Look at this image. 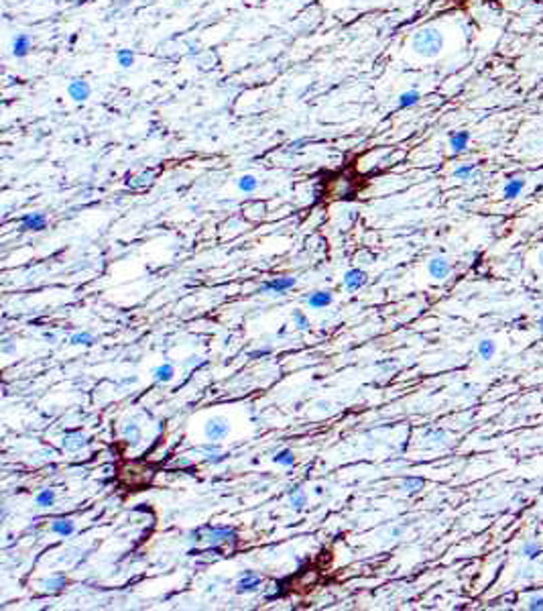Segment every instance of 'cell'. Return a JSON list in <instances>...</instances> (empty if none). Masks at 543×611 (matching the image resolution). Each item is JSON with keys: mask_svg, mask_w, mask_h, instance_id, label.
I'll use <instances>...</instances> for the list:
<instances>
[{"mask_svg": "<svg viewBox=\"0 0 543 611\" xmlns=\"http://www.w3.org/2000/svg\"><path fill=\"white\" fill-rule=\"evenodd\" d=\"M124 436L128 438L130 444H137V442L141 440V428H139L137 424H128V426L124 428Z\"/></svg>", "mask_w": 543, "mask_h": 611, "instance_id": "cell-27", "label": "cell"}, {"mask_svg": "<svg viewBox=\"0 0 543 611\" xmlns=\"http://www.w3.org/2000/svg\"><path fill=\"white\" fill-rule=\"evenodd\" d=\"M366 283V273L362 271V269H350V271H346V275H344V286H346V290H350V292H356V290H360L362 286Z\"/></svg>", "mask_w": 543, "mask_h": 611, "instance_id": "cell-9", "label": "cell"}, {"mask_svg": "<svg viewBox=\"0 0 543 611\" xmlns=\"http://www.w3.org/2000/svg\"><path fill=\"white\" fill-rule=\"evenodd\" d=\"M295 283H297L295 277H277V279H271V281L263 283V286H260V292H273V294L283 296L287 290L295 288Z\"/></svg>", "mask_w": 543, "mask_h": 611, "instance_id": "cell-5", "label": "cell"}, {"mask_svg": "<svg viewBox=\"0 0 543 611\" xmlns=\"http://www.w3.org/2000/svg\"><path fill=\"white\" fill-rule=\"evenodd\" d=\"M256 186H258V180L254 176H242L240 180H238V188H240V192H244V194L254 192Z\"/></svg>", "mask_w": 543, "mask_h": 611, "instance_id": "cell-24", "label": "cell"}, {"mask_svg": "<svg viewBox=\"0 0 543 611\" xmlns=\"http://www.w3.org/2000/svg\"><path fill=\"white\" fill-rule=\"evenodd\" d=\"M191 536H198L193 540H208L210 544H218V542H234L236 540V532L232 528H202L198 532H193Z\"/></svg>", "mask_w": 543, "mask_h": 611, "instance_id": "cell-2", "label": "cell"}, {"mask_svg": "<svg viewBox=\"0 0 543 611\" xmlns=\"http://www.w3.org/2000/svg\"><path fill=\"white\" fill-rule=\"evenodd\" d=\"M423 485H425V481L421 477H407L403 481V491L405 493H419L423 489Z\"/></svg>", "mask_w": 543, "mask_h": 611, "instance_id": "cell-19", "label": "cell"}, {"mask_svg": "<svg viewBox=\"0 0 543 611\" xmlns=\"http://www.w3.org/2000/svg\"><path fill=\"white\" fill-rule=\"evenodd\" d=\"M47 226V216L41 214V212H33V214H27L23 220H20V230H45Z\"/></svg>", "mask_w": 543, "mask_h": 611, "instance_id": "cell-6", "label": "cell"}, {"mask_svg": "<svg viewBox=\"0 0 543 611\" xmlns=\"http://www.w3.org/2000/svg\"><path fill=\"white\" fill-rule=\"evenodd\" d=\"M308 304H310V308H313V310L325 308V306L332 304V294H330V292H323V290L313 292V294L308 296Z\"/></svg>", "mask_w": 543, "mask_h": 611, "instance_id": "cell-12", "label": "cell"}, {"mask_svg": "<svg viewBox=\"0 0 543 611\" xmlns=\"http://www.w3.org/2000/svg\"><path fill=\"white\" fill-rule=\"evenodd\" d=\"M474 171H476V167L474 165H460V167H456L454 169V178H458V180H470L472 176H474Z\"/></svg>", "mask_w": 543, "mask_h": 611, "instance_id": "cell-26", "label": "cell"}, {"mask_svg": "<svg viewBox=\"0 0 543 611\" xmlns=\"http://www.w3.org/2000/svg\"><path fill=\"white\" fill-rule=\"evenodd\" d=\"M35 501H37L39 508H51L55 504V491L53 489H43V491L37 493Z\"/></svg>", "mask_w": 543, "mask_h": 611, "instance_id": "cell-18", "label": "cell"}, {"mask_svg": "<svg viewBox=\"0 0 543 611\" xmlns=\"http://www.w3.org/2000/svg\"><path fill=\"white\" fill-rule=\"evenodd\" d=\"M70 342L72 344H83V346H88V344H92L94 342V336L90 334V332H78V334H74L72 338H70Z\"/></svg>", "mask_w": 543, "mask_h": 611, "instance_id": "cell-28", "label": "cell"}, {"mask_svg": "<svg viewBox=\"0 0 543 611\" xmlns=\"http://www.w3.org/2000/svg\"><path fill=\"white\" fill-rule=\"evenodd\" d=\"M411 49L421 57H438L444 49V35L440 29L425 27L411 37Z\"/></svg>", "mask_w": 543, "mask_h": 611, "instance_id": "cell-1", "label": "cell"}, {"mask_svg": "<svg viewBox=\"0 0 543 611\" xmlns=\"http://www.w3.org/2000/svg\"><path fill=\"white\" fill-rule=\"evenodd\" d=\"M494 353H496V344H494L492 340L484 338V340H480V342H478V355H480L484 361L492 359V355H494Z\"/></svg>", "mask_w": 543, "mask_h": 611, "instance_id": "cell-22", "label": "cell"}, {"mask_svg": "<svg viewBox=\"0 0 543 611\" xmlns=\"http://www.w3.org/2000/svg\"><path fill=\"white\" fill-rule=\"evenodd\" d=\"M74 530H76V523L72 519H65V517H57L51 523V532L59 534V536H72Z\"/></svg>", "mask_w": 543, "mask_h": 611, "instance_id": "cell-14", "label": "cell"}, {"mask_svg": "<svg viewBox=\"0 0 543 611\" xmlns=\"http://www.w3.org/2000/svg\"><path fill=\"white\" fill-rule=\"evenodd\" d=\"M45 338H47L49 342H55V334H51V332H45Z\"/></svg>", "mask_w": 543, "mask_h": 611, "instance_id": "cell-33", "label": "cell"}, {"mask_svg": "<svg viewBox=\"0 0 543 611\" xmlns=\"http://www.w3.org/2000/svg\"><path fill=\"white\" fill-rule=\"evenodd\" d=\"M116 61H118V65H120L122 70L133 68V65H135V51H133V49H118Z\"/></svg>", "mask_w": 543, "mask_h": 611, "instance_id": "cell-17", "label": "cell"}, {"mask_svg": "<svg viewBox=\"0 0 543 611\" xmlns=\"http://www.w3.org/2000/svg\"><path fill=\"white\" fill-rule=\"evenodd\" d=\"M63 587H65V577H61V575H57V577H53V579L43 583V589H45V591H51V593L61 591Z\"/></svg>", "mask_w": 543, "mask_h": 611, "instance_id": "cell-25", "label": "cell"}, {"mask_svg": "<svg viewBox=\"0 0 543 611\" xmlns=\"http://www.w3.org/2000/svg\"><path fill=\"white\" fill-rule=\"evenodd\" d=\"M293 324L297 326L299 330H308V328H310V320H308V316L303 314L301 310H295V312H293Z\"/></svg>", "mask_w": 543, "mask_h": 611, "instance_id": "cell-29", "label": "cell"}, {"mask_svg": "<svg viewBox=\"0 0 543 611\" xmlns=\"http://www.w3.org/2000/svg\"><path fill=\"white\" fill-rule=\"evenodd\" d=\"M289 501H291V508H295L297 511H301L303 508H306V504H308V497H306V493H303L301 489H293V491L289 493Z\"/></svg>", "mask_w": 543, "mask_h": 611, "instance_id": "cell-21", "label": "cell"}, {"mask_svg": "<svg viewBox=\"0 0 543 611\" xmlns=\"http://www.w3.org/2000/svg\"><path fill=\"white\" fill-rule=\"evenodd\" d=\"M537 326H539V330H541V334H543V316L539 318V322H537Z\"/></svg>", "mask_w": 543, "mask_h": 611, "instance_id": "cell-34", "label": "cell"}, {"mask_svg": "<svg viewBox=\"0 0 543 611\" xmlns=\"http://www.w3.org/2000/svg\"><path fill=\"white\" fill-rule=\"evenodd\" d=\"M419 100H421V94L417 90H407V92H403L399 96L397 104H399V108H411V106H415Z\"/></svg>", "mask_w": 543, "mask_h": 611, "instance_id": "cell-16", "label": "cell"}, {"mask_svg": "<svg viewBox=\"0 0 543 611\" xmlns=\"http://www.w3.org/2000/svg\"><path fill=\"white\" fill-rule=\"evenodd\" d=\"M204 432H206V436H208L210 440H222L224 436L230 432V424H228V420H224L222 416H216V418H212V420L206 422Z\"/></svg>", "mask_w": 543, "mask_h": 611, "instance_id": "cell-3", "label": "cell"}, {"mask_svg": "<svg viewBox=\"0 0 543 611\" xmlns=\"http://www.w3.org/2000/svg\"><path fill=\"white\" fill-rule=\"evenodd\" d=\"M263 355H269V348H265V351H256V353H252L250 357H263Z\"/></svg>", "mask_w": 543, "mask_h": 611, "instance_id": "cell-32", "label": "cell"}, {"mask_svg": "<svg viewBox=\"0 0 543 611\" xmlns=\"http://www.w3.org/2000/svg\"><path fill=\"white\" fill-rule=\"evenodd\" d=\"M468 143H470V133H468V130H458V133L450 135V149H452V153L466 151Z\"/></svg>", "mask_w": 543, "mask_h": 611, "instance_id": "cell-11", "label": "cell"}, {"mask_svg": "<svg viewBox=\"0 0 543 611\" xmlns=\"http://www.w3.org/2000/svg\"><path fill=\"white\" fill-rule=\"evenodd\" d=\"M260 585V577L256 573H244V577L236 583V591L238 593H252L256 591V587Z\"/></svg>", "mask_w": 543, "mask_h": 611, "instance_id": "cell-10", "label": "cell"}, {"mask_svg": "<svg viewBox=\"0 0 543 611\" xmlns=\"http://www.w3.org/2000/svg\"><path fill=\"white\" fill-rule=\"evenodd\" d=\"M531 611H537V609H543V597L541 595H535L529 599V605H527Z\"/></svg>", "mask_w": 543, "mask_h": 611, "instance_id": "cell-31", "label": "cell"}, {"mask_svg": "<svg viewBox=\"0 0 543 611\" xmlns=\"http://www.w3.org/2000/svg\"><path fill=\"white\" fill-rule=\"evenodd\" d=\"M427 271H429V275H431L433 279H444V277L450 275L452 267H450V263H448L444 257H433L429 263H427Z\"/></svg>", "mask_w": 543, "mask_h": 611, "instance_id": "cell-7", "label": "cell"}, {"mask_svg": "<svg viewBox=\"0 0 543 611\" xmlns=\"http://www.w3.org/2000/svg\"><path fill=\"white\" fill-rule=\"evenodd\" d=\"M539 552H541V548H539V544L537 542H525V546H523V556H527V558H537L539 556Z\"/></svg>", "mask_w": 543, "mask_h": 611, "instance_id": "cell-30", "label": "cell"}, {"mask_svg": "<svg viewBox=\"0 0 543 611\" xmlns=\"http://www.w3.org/2000/svg\"><path fill=\"white\" fill-rule=\"evenodd\" d=\"M539 265H541V267H543V251H541V253H539Z\"/></svg>", "mask_w": 543, "mask_h": 611, "instance_id": "cell-35", "label": "cell"}, {"mask_svg": "<svg viewBox=\"0 0 543 611\" xmlns=\"http://www.w3.org/2000/svg\"><path fill=\"white\" fill-rule=\"evenodd\" d=\"M31 37L27 35V33H18L14 39H12V55L16 57V59H23V57H27L29 53H31Z\"/></svg>", "mask_w": 543, "mask_h": 611, "instance_id": "cell-8", "label": "cell"}, {"mask_svg": "<svg viewBox=\"0 0 543 611\" xmlns=\"http://www.w3.org/2000/svg\"><path fill=\"white\" fill-rule=\"evenodd\" d=\"M88 442H85V438L81 434H76V436H65V440H63V446L68 448V450H78V448H81V446H85Z\"/></svg>", "mask_w": 543, "mask_h": 611, "instance_id": "cell-23", "label": "cell"}, {"mask_svg": "<svg viewBox=\"0 0 543 611\" xmlns=\"http://www.w3.org/2000/svg\"><path fill=\"white\" fill-rule=\"evenodd\" d=\"M273 461H275L277 465H283V467H293V465H295V454H293L289 448H283V450H279V452L273 456Z\"/></svg>", "mask_w": 543, "mask_h": 611, "instance_id": "cell-20", "label": "cell"}, {"mask_svg": "<svg viewBox=\"0 0 543 611\" xmlns=\"http://www.w3.org/2000/svg\"><path fill=\"white\" fill-rule=\"evenodd\" d=\"M68 94L74 102H85L92 94V86L85 82L83 78H74L68 86Z\"/></svg>", "mask_w": 543, "mask_h": 611, "instance_id": "cell-4", "label": "cell"}, {"mask_svg": "<svg viewBox=\"0 0 543 611\" xmlns=\"http://www.w3.org/2000/svg\"><path fill=\"white\" fill-rule=\"evenodd\" d=\"M525 190V180H521V178H513V180H509L507 184H505V190H503V196L507 200H515L517 196H521V192Z\"/></svg>", "mask_w": 543, "mask_h": 611, "instance_id": "cell-13", "label": "cell"}, {"mask_svg": "<svg viewBox=\"0 0 543 611\" xmlns=\"http://www.w3.org/2000/svg\"><path fill=\"white\" fill-rule=\"evenodd\" d=\"M153 375H155V381L167 383V381L173 379V375H175V369H173V365H169V363H163V365H159V367L153 371Z\"/></svg>", "mask_w": 543, "mask_h": 611, "instance_id": "cell-15", "label": "cell"}]
</instances>
